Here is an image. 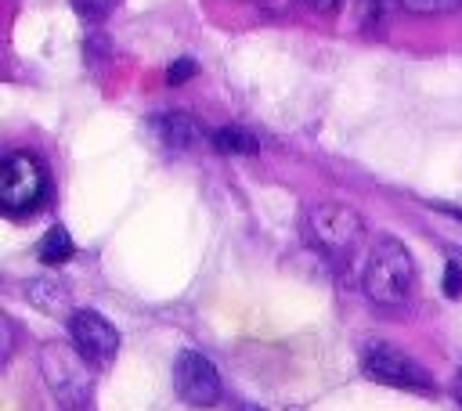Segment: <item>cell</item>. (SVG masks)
<instances>
[{
  "instance_id": "6da1fadb",
  "label": "cell",
  "mask_w": 462,
  "mask_h": 411,
  "mask_svg": "<svg viewBox=\"0 0 462 411\" xmlns=\"http://www.w3.org/2000/svg\"><path fill=\"white\" fill-rule=\"evenodd\" d=\"M361 288L379 306H401L415 288V260L408 245L397 238H375L361 270Z\"/></svg>"
},
{
  "instance_id": "7c38bea8",
  "label": "cell",
  "mask_w": 462,
  "mask_h": 411,
  "mask_svg": "<svg viewBox=\"0 0 462 411\" xmlns=\"http://www.w3.org/2000/svg\"><path fill=\"white\" fill-rule=\"evenodd\" d=\"M411 14H451L462 7V0H397Z\"/></svg>"
},
{
  "instance_id": "5b68a950",
  "label": "cell",
  "mask_w": 462,
  "mask_h": 411,
  "mask_svg": "<svg viewBox=\"0 0 462 411\" xmlns=\"http://www.w3.org/2000/svg\"><path fill=\"white\" fill-rule=\"evenodd\" d=\"M361 371L372 379V382H383V386H397V389H415V393H430L433 382L426 375V368L419 361H411L404 350L390 346V342H368L361 350Z\"/></svg>"
},
{
  "instance_id": "9a60e30c",
  "label": "cell",
  "mask_w": 462,
  "mask_h": 411,
  "mask_svg": "<svg viewBox=\"0 0 462 411\" xmlns=\"http://www.w3.org/2000/svg\"><path fill=\"white\" fill-rule=\"evenodd\" d=\"M83 18H105L119 0H69Z\"/></svg>"
},
{
  "instance_id": "2e32d148",
  "label": "cell",
  "mask_w": 462,
  "mask_h": 411,
  "mask_svg": "<svg viewBox=\"0 0 462 411\" xmlns=\"http://www.w3.org/2000/svg\"><path fill=\"white\" fill-rule=\"evenodd\" d=\"M303 4H307L310 11H318V14H336L346 0H303Z\"/></svg>"
},
{
  "instance_id": "8992f818",
  "label": "cell",
  "mask_w": 462,
  "mask_h": 411,
  "mask_svg": "<svg viewBox=\"0 0 462 411\" xmlns=\"http://www.w3.org/2000/svg\"><path fill=\"white\" fill-rule=\"evenodd\" d=\"M173 389L188 407H213L220 400V375L199 350H180L173 361Z\"/></svg>"
},
{
  "instance_id": "7a4b0ae2",
  "label": "cell",
  "mask_w": 462,
  "mask_h": 411,
  "mask_svg": "<svg viewBox=\"0 0 462 411\" xmlns=\"http://www.w3.org/2000/svg\"><path fill=\"white\" fill-rule=\"evenodd\" d=\"M90 368L94 364L69 342H43L40 346L43 382H47V389L54 393V400L61 407H83L90 400V389H94Z\"/></svg>"
},
{
  "instance_id": "30bf717a",
  "label": "cell",
  "mask_w": 462,
  "mask_h": 411,
  "mask_svg": "<svg viewBox=\"0 0 462 411\" xmlns=\"http://www.w3.org/2000/svg\"><path fill=\"white\" fill-rule=\"evenodd\" d=\"M72 252H76V242H72V234H69L61 224L47 227L43 238L36 242V256H40V263H47V267H58V263L72 260Z\"/></svg>"
},
{
  "instance_id": "277c9868",
  "label": "cell",
  "mask_w": 462,
  "mask_h": 411,
  "mask_svg": "<svg viewBox=\"0 0 462 411\" xmlns=\"http://www.w3.org/2000/svg\"><path fill=\"white\" fill-rule=\"evenodd\" d=\"M43 191H47V173H43L40 159L29 155V151H11L0 166V206H4V213L18 216V213L36 209Z\"/></svg>"
},
{
  "instance_id": "9c48e42d",
  "label": "cell",
  "mask_w": 462,
  "mask_h": 411,
  "mask_svg": "<svg viewBox=\"0 0 462 411\" xmlns=\"http://www.w3.org/2000/svg\"><path fill=\"white\" fill-rule=\"evenodd\" d=\"M25 299L40 310V314H47V317H72L76 310H72V296H69V288L58 281V278H32V281H25Z\"/></svg>"
},
{
  "instance_id": "52a82bcc",
  "label": "cell",
  "mask_w": 462,
  "mask_h": 411,
  "mask_svg": "<svg viewBox=\"0 0 462 411\" xmlns=\"http://www.w3.org/2000/svg\"><path fill=\"white\" fill-rule=\"evenodd\" d=\"M69 335L72 346L94 364V368H108L119 353V332L108 317H101L97 310H76L69 317Z\"/></svg>"
},
{
  "instance_id": "e0dca14e",
  "label": "cell",
  "mask_w": 462,
  "mask_h": 411,
  "mask_svg": "<svg viewBox=\"0 0 462 411\" xmlns=\"http://www.w3.org/2000/svg\"><path fill=\"white\" fill-rule=\"evenodd\" d=\"M455 397H458V404H462V368H458V375H455Z\"/></svg>"
},
{
  "instance_id": "ba28073f",
  "label": "cell",
  "mask_w": 462,
  "mask_h": 411,
  "mask_svg": "<svg viewBox=\"0 0 462 411\" xmlns=\"http://www.w3.org/2000/svg\"><path fill=\"white\" fill-rule=\"evenodd\" d=\"M148 130L155 133V141L170 151H188L195 144H202V123L180 108H170V112H155L148 119Z\"/></svg>"
},
{
  "instance_id": "4fadbf2b",
  "label": "cell",
  "mask_w": 462,
  "mask_h": 411,
  "mask_svg": "<svg viewBox=\"0 0 462 411\" xmlns=\"http://www.w3.org/2000/svg\"><path fill=\"white\" fill-rule=\"evenodd\" d=\"M444 296L448 299H458L462 296V263L458 260H448L444 263Z\"/></svg>"
},
{
  "instance_id": "8fae6325",
  "label": "cell",
  "mask_w": 462,
  "mask_h": 411,
  "mask_svg": "<svg viewBox=\"0 0 462 411\" xmlns=\"http://www.w3.org/2000/svg\"><path fill=\"white\" fill-rule=\"evenodd\" d=\"M209 144L220 151V155H253L260 151V141L249 133V130H238V126H220L209 133Z\"/></svg>"
},
{
  "instance_id": "5bb4252c",
  "label": "cell",
  "mask_w": 462,
  "mask_h": 411,
  "mask_svg": "<svg viewBox=\"0 0 462 411\" xmlns=\"http://www.w3.org/2000/svg\"><path fill=\"white\" fill-rule=\"evenodd\" d=\"M195 76V61L191 58H177V61H170V68H166V83L170 87H180V83H188Z\"/></svg>"
},
{
  "instance_id": "3957f363",
  "label": "cell",
  "mask_w": 462,
  "mask_h": 411,
  "mask_svg": "<svg viewBox=\"0 0 462 411\" xmlns=\"http://www.w3.org/2000/svg\"><path fill=\"white\" fill-rule=\"evenodd\" d=\"M307 238L321 249V252H332V256H346L354 252V245L361 242L365 234V220L357 209L343 206V202H321V206H310L307 209Z\"/></svg>"
},
{
  "instance_id": "ac0fdd59",
  "label": "cell",
  "mask_w": 462,
  "mask_h": 411,
  "mask_svg": "<svg viewBox=\"0 0 462 411\" xmlns=\"http://www.w3.org/2000/svg\"><path fill=\"white\" fill-rule=\"evenodd\" d=\"M238 411H263V407H256V404H242Z\"/></svg>"
}]
</instances>
